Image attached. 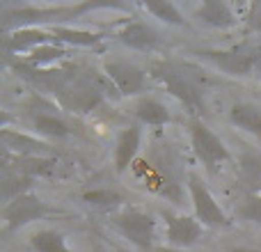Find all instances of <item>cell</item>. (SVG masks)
Instances as JSON below:
<instances>
[{
	"instance_id": "obj_12",
	"label": "cell",
	"mask_w": 261,
	"mask_h": 252,
	"mask_svg": "<svg viewBox=\"0 0 261 252\" xmlns=\"http://www.w3.org/2000/svg\"><path fill=\"white\" fill-rule=\"evenodd\" d=\"M140 147V129L138 126H128L119 133L117 140V149H115V167L117 172H124L126 167L133 163L135 154H138Z\"/></svg>"
},
{
	"instance_id": "obj_11",
	"label": "cell",
	"mask_w": 261,
	"mask_h": 252,
	"mask_svg": "<svg viewBox=\"0 0 261 252\" xmlns=\"http://www.w3.org/2000/svg\"><path fill=\"white\" fill-rule=\"evenodd\" d=\"M119 41L138 51H149L161 41V35L147 23H128L122 32H119Z\"/></svg>"
},
{
	"instance_id": "obj_19",
	"label": "cell",
	"mask_w": 261,
	"mask_h": 252,
	"mask_svg": "<svg viewBox=\"0 0 261 252\" xmlns=\"http://www.w3.org/2000/svg\"><path fill=\"white\" fill-rule=\"evenodd\" d=\"M30 245L37 252H71L64 243V236L55 230H41L30 239Z\"/></svg>"
},
{
	"instance_id": "obj_26",
	"label": "cell",
	"mask_w": 261,
	"mask_h": 252,
	"mask_svg": "<svg viewBox=\"0 0 261 252\" xmlns=\"http://www.w3.org/2000/svg\"><path fill=\"white\" fill-rule=\"evenodd\" d=\"M85 199L90 204H113V199H117V195L115 193H108V190H106V193H85Z\"/></svg>"
},
{
	"instance_id": "obj_7",
	"label": "cell",
	"mask_w": 261,
	"mask_h": 252,
	"mask_svg": "<svg viewBox=\"0 0 261 252\" xmlns=\"http://www.w3.org/2000/svg\"><path fill=\"white\" fill-rule=\"evenodd\" d=\"M25 113H28V117H30V122L35 126L37 133L50 135V138H67L69 135L67 122L60 119L53 106L46 104V101L39 99V96H35V99L25 106Z\"/></svg>"
},
{
	"instance_id": "obj_16",
	"label": "cell",
	"mask_w": 261,
	"mask_h": 252,
	"mask_svg": "<svg viewBox=\"0 0 261 252\" xmlns=\"http://www.w3.org/2000/svg\"><path fill=\"white\" fill-rule=\"evenodd\" d=\"M14 174H23V177H50L55 172V161L53 158H41V156H16L14 158Z\"/></svg>"
},
{
	"instance_id": "obj_23",
	"label": "cell",
	"mask_w": 261,
	"mask_h": 252,
	"mask_svg": "<svg viewBox=\"0 0 261 252\" xmlns=\"http://www.w3.org/2000/svg\"><path fill=\"white\" fill-rule=\"evenodd\" d=\"M144 9L149 14H153L156 18H161V21L170 23V26H186V18L181 16L176 5L172 3H144Z\"/></svg>"
},
{
	"instance_id": "obj_9",
	"label": "cell",
	"mask_w": 261,
	"mask_h": 252,
	"mask_svg": "<svg viewBox=\"0 0 261 252\" xmlns=\"http://www.w3.org/2000/svg\"><path fill=\"white\" fill-rule=\"evenodd\" d=\"M103 71H106V76H108V81L115 85V90H119V94H124V96L138 94L144 87V71L130 62H124V60H108Z\"/></svg>"
},
{
	"instance_id": "obj_2",
	"label": "cell",
	"mask_w": 261,
	"mask_h": 252,
	"mask_svg": "<svg viewBox=\"0 0 261 252\" xmlns=\"http://www.w3.org/2000/svg\"><path fill=\"white\" fill-rule=\"evenodd\" d=\"M151 76L158 78V81L167 87V92H170L172 96H176V99H179L193 115L204 113L202 92H199L197 85H195L181 69H176L172 62H153L151 64Z\"/></svg>"
},
{
	"instance_id": "obj_1",
	"label": "cell",
	"mask_w": 261,
	"mask_h": 252,
	"mask_svg": "<svg viewBox=\"0 0 261 252\" xmlns=\"http://www.w3.org/2000/svg\"><path fill=\"white\" fill-rule=\"evenodd\" d=\"M106 90L108 85L101 76H92V71L76 73L71 83L64 87V92L58 96V101L62 104V108L71 110V113H92L101 106Z\"/></svg>"
},
{
	"instance_id": "obj_28",
	"label": "cell",
	"mask_w": 261,
	"mask_h": 252,
	"mask_svg": "<svg viewBox=\"0 0 261 252\" xmlns=\"http://www.w3.org/2000/svg\"><path fill=\"white\" fill-rule=\"evenodd\" d=\"M229 252H261V250H257V248H231Z\"/></svg>"
},
{
	"instance_id": "obj_25",
	"label": "cell",
	"mask_w": 261,
	"mask_h": 252,
	"mask_svg": "<svg viewBox=\"0 0 261 252\" xmlns=\"http://www.w3.org/2000/svg\"><path fill=\"white\" fill-rule=\"evenodd\" d=\"M239 218L245 222H254V225H261V197L254 193L245 195V199L239 207Z\"/></svg>"
},
{
	"instance_id": "obj_27",
	"label": "cell",
	"mask_w": 261,
	"mask_h": 252,
	"mask_svg": "<svg viewBox=\"0 0 261 252\" xmlns=\"http://www.w3.org/2000/svg\"><path fill=\"white\" fill-rule=\"evenodd\" d=\"M254 76L261 78V48H257V55H254Z\"/></svg>"
},
{
	"instance_id": "obj_30",
	"label": "cell",
	"mask_w": 261,
	"mask_h": 252,
	"mask_svg": "<svg viewBox=\"0 0 261 252\" xmlns=\"http://www.w3.org/2000/svg\"><path fill=\"white\" fill-rule=\"evenodd\" d=\"M156 252H174V250H156Z\"/></svg>"
},
{
	"instance_id": "obj_21",
	"label": "cell",
	"mask_w": 261,
	"mask_h": 252,
	"mask_svg": "<svg viewBox=\"0 0 261 252\" xmlns=\"http://www.w3.org/2000/svg\"><path fill=\"white\" fill-rule=\"evenodd\" d=\"M241 179L248 188H261V154H245L241 158Z\"/></svg>"
},
{
	"instance_id": "obj_20",
	"label": "cell",
	"mask_w": 261,
	"mask_h": 252,
	"mask_svg": "<svg viewBox=\"0 0 261 252\" xmlns=\"http://www.w3.org/2000/svg\"><path fill=\"white\" fill-rule=\"evenodd\" d=\"M64 55H67V48H62V46L44 44V46H37V48H32V51H30V55H28V58L23 60V64L39 69V64L55 62V60L64 58Z\"/></svg>"
},
{
	"instance_id": "obj_5",
	"label": "cell",
	"mask_w": 261,
	"mask_h": 252,
	"mask_svg": "<svg viewBox=\"0 0 261 252\" xmlns=\"http://www.w3.org/2000/svg\"><path fill=\"white\" fill-rule=\"evenodd\" d=\"M188 190L193 197V207H195V216L197 220H202V225H211V227H229V218L227 213L220 209V204L216 202L208 188L199 181L197 174L188 177Z\"/></svg>"
},
{
	"instance_id": "obj_10",
	"label": "cell",
	"mask_w": 261,
	"mask_h": 252,
	"mask_svg": "<svg viewBox=\"0 0 261 252\" xmlns=\"http://www.w3.org/2000/svg\"><path fill=\"white\" fill-rule=\"evenodd\" d=\"M167 222V239L174 248H190L202 239V225L188 216H174L170 211H163Z\"/></svg>"
},
{
	"instance_id": "obj_17",
	"label": "cell",
	"mask_w": 261,
	"mask_h": 252,
	"mask_svg": "<svg viewBox=\"0 0 261 252\" xmlns=\"http://www.w3.org/2000/svg\"><path fill=\"white\" fill-rule=\"evenodd\" d=\"M3 142L7 152H18V156H37L48 147V144L37 142V140L28 138L23 133H12V131H3Z\"/></svg>"
},
{
	"instance_id": "obj_22",
	"label": "cell",
	"mask_w": 261,
	"mask_h": 252,
	"mask_svg": "<svg viewBox=\"0 0 261 252\" xmlns=\"http://www.w3.org/2000/svg\"><path fill=\"white\" fill-rule=\"evenodd\" d=\"M53 37L55 41H69L76 46H94L101 39L99 32H85V30H71V28H53Z\"/></svg>"
},
{
	"instance_id": "obj_14",
	"label": "cell",
	"mask_w": 261,
	"mask_h": 252,
	"mask_svg": "<svg viewBox=\"0 0 261 252\" xmlns=\"http://www.w3.org/2000/svg\"><path fill=\"white\" fill-rule=\"evenodd\" d=\"M55 41L53 32H44L37 30V28H23L16 30L12 37H7V48L9 51H25V48H37V46H44Z\"/></svg>"
},
{
	"instance_id": "obj_18",
	"label": "cell",
	"mask_w": 261,
	"mask_h": 252,
	"mask_svg": "<svg viewBox=\"0 0 261 252\" xmlns=\"http://www.w3.org/2000/svg\"><path fill=\"white\" fill-rule=\"evenodd\" d=\"M135 115H138L140 122L149 126H163L170 122L167 108L156 99H140L138 106H135Z\"/></svg>"
},
{
	"instance_id": "obj_29",
	"label": "cell",
	"mask_w": 261,
	"mask_h": 252,
	"mask_svg": "<svg viewBox=\"0 0 261 252\" xmlns=\"http://www.w3.org/2000/svg\"><path fill=\"white\" fill-rule=\"evenodd\" d=\"M96 252H110V250H106V248H96Z\"/></svg>"
},
{
	"instance_id": "obj_15",
	"label": "cell",
	"mask_w": 261,
	"mask_h": 252,
	"mask_svg": "<svg viewBox=\"0 0 261 252\" xmlns=\"http://www.w3.org/2000/svg\"><path fill=\"white\" fill-rule=\"evenodd\" d=\"M229 117L239 129L248 131L261 140V108L252 104H234L229 110Z\"/></svg>"
},
{
	"instance_id": "obj_13",
	"label": "cell",
	"mask_w": 261,
	"mask_h": 252,
	"mask_svg": "<svg viewBox=\"0 0 261 252\" xmlns=\"http://www.w3.org/2000/svg\"><path fill=\"white\" fill-rule=\"evenodd\" d=\"M197 16L202 18L204 23L213 28H231L236 26V16L231 12L229 5L218 3V0H208V3H202L197 7Z\"/></svg>"
},
{
	"instance_id": "obj_4",
	"label": "cell",
	"mask_w": 261,
	"mask_h": 252,
	"mask_svg": "<svg viewBox=\"0 0 261 252\" xmlns=\"http://www.w3.org/2000/svg\"><path fill=\"white\" fill-rule=\"evenodd\" d=\"M113 225L122 232L124 236L135 243L142 250H151L153 248V239H156V220L144 211H122L117 216H113Z\"/></svg>"
},
{
	"instance_id": "obj_8",
	"label": "cell",
	"mask_w": 261,
	"mask_h": 252,
	"mask_svg": "<svg viewBox=\"0 0 261 252\" xmlns=\"http://www.w3.org/2000/svg\"><path fill=\"white\" fill-rule=\"evenodd\" d=\"M46 213H50V209L37 195L25 193V195H18L12 202H7V207H5V220H7L9 230H14V227H21L30 220H39Z\"/></svg>"
},
{
	"instance_id": "obj_24",
	"label": "cell",
	"mask_w": 261,
	"mask_h": 252,
	"mask_svg": "<svg viewBox=\"0 0 261 252\" xmlns=\"http://www.w3.org/2000/svg\"><path fill=\"white\" fill-rule=\"evenodd\" d=\"M30 184H32V177H23V174L7 177L3 184V197L7 199V202H12V199H16L18 195H25V190L30 188Z\"/></svg>"
},
{
	"instance_id": "obj_6",
	"label": "cell",
	"mask_w": 261,
	"mask_h": 252,
	"mask_svg": "<svg viewBox=\"0 0 261 252\" xmlns=\"http://www.w3.org/2000/svg\"><path fill=\"white\" fill-rule=\"evenodd\" d=\"M202 58L213 62L229 76H250L254 73V55L257 48H236V51H202Z\"/></svg>"
},
{
	"instance_id": "obj_3",
	"label": "cell",
	"mask_w": 261,
	"mask_h": 252,
	"mask_svg": "<svg viewBox=\"0 0 261 252\" xmlns=\"http://www.w3.org/2000/svg\"><path fill=\"white\" fill-rule=\"evenodd\" d=\"M190 140H193L195 154H197L199 161L204 163L208 174H216V172L220 170L222 163H227L231 158V154H229V149L225 147V142H222L206 124L199 122V119H193V122H190Z\"/></svg>"
}]
</instances>
